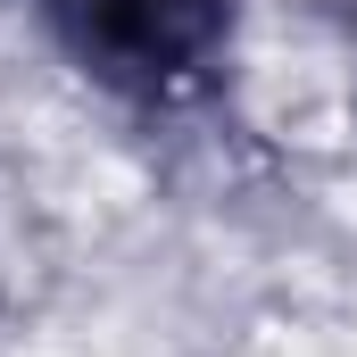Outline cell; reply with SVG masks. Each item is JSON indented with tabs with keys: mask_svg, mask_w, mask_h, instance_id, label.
<instances>
[{
	"mask_svg": "<svg viewBox=\"0 0 357 357\" xmlns=\"http://www.w3.org/2000/svg\"><path fill=\"white\" fill-rule=\"evenodd\" d=\"M59 50L116 100H183L233 50V0H50Z\"/></svg>",
	"mask_w": 357,
	"mask_h": 357,
	"instance_id": "obj_1",
	"label": "cell"
}]
</instances>
